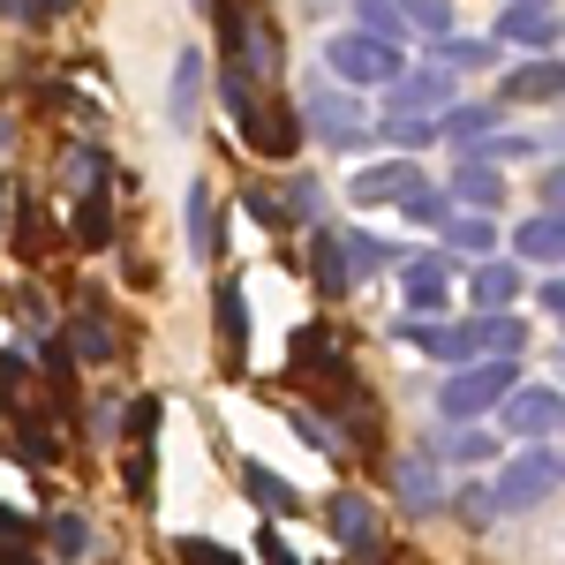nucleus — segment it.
I'll list each match as a JSON object with an SVG mask.
<instances>
[{
  "label": "nucleus",
  "mask_w": 565,
  "mask_h": 565,
  "mask_svg": "<svg viewBox=\"0 0 565 565\" xmlns=\"http://www.w3.org/2000/svg\"><path fill=\"white\" fill-rule=\"evenodd\" d=\"M196 98H204V53H181V61H174V98H167L181 129L196 121Z\"/></svg>",
  "instance_id": "obj_21"
},
{
  "label": "nucleus",
  "mask_w": 565,
  "mask_h": 565,
  "mask_svg": "<svg viewBox=\"0 0 565 565\" xmlns=\"http://www.w3.org/2000/svg\"><path fill=\"white\" fill-rule=\"evenodd\" d=\"M249 212H257L264 226H295V218H287V204H279V189H249Z\"/></svg>",
  "instance_id": "obj_34"
},
{
  "label": "nucleus",
  "mask_w": 565,
  "mask_h": 565,
  "mask_svg": "<svg viewBox=\"0 0 565 565\" xmlns=\"http://www.w3.org/2000/svg\"><path fill=\"white\" fill-rule=\"evenodd\" d=\"M61 174L76 181V189H106V174H114V159H106V143H68Z\"/></svg>",
  "instance_id": "obj_24"
},
{
  "label": "nucleus",
  "mask_w": 565,
  "mask_h": 565,
  "mask_svg": "<svg viewBox=\"0 0 565 565\" xmlns=\"http://www.w3.org/2000/svg\"><path fill=\"white\" fill-rule=\"evenodd\" d=\"M61 8H68V0H31V15H61Z\"/></svg>",
  "instance_id": "obj_43"
},
{
  "label": "nucleus",
  "mask_w": 565,
  "mask_h": 565,
  "mask_svg": "<svg viewBox=\"0 0 565 565\" xmlns=\"http://www.w3.org/2000/svg\"><path fill=\"white\" fill-rule=\"evenodd\" d=\"M452 196H460V204H476V212L490 218L498 204H505V181H498V167H490V159H460V174H452Z\"/></svg>",
  "instance_id": "obj_15"
},
{
  "label": "nucleus",
  "mask_w": 565,
  "mask_h": 565,
  "mask_svg": "<svg viewBox=\"0 0 565 565\" xmlns=\"http://www.w3.org/2000/svg\"><path fill=\"white\" fill-rule=\"evenodd\" d=\"M445 242H452V249H468V257H490V249H498V226H490L482 212H468V218H452V226H445Z\"/></svg>",
  "instance_id": "obj_26"
},
{
  "label": "nucleus",
  "mask_w": 565,
  "mask_h": 565,
  "mask_svg": "<svg viewBox=\"0 0 565 565\" xmlns=\"http://www.w3.org/2000/svg\"><path fill=\"white\" fill-rule=\"evenodd\" d=\"M324 68L348 76V84H399V45L370 39V31H340L324 45Z\"/></svg>",
  "instance_id": "obj_2"
},
{
  "label": "nucleus",
  "mask_w": 565,
  "mask_h": 565,
  "mask_svg": "<svg viewBox=\"0 0 565 565\" xmlns=\"http://www.w3.org/2000/svg\"><path fill=\"white\" fill-rule=\"evenodd\" d=\"M445 61H452V68H476L482 45H476V39H445Z\"/></svg>",
  "instance_id": "obj_38"
},
{
  "label": "nucleus",
  "mask_w": 565,
  "mask_h": 565,
  "mask_svg": "<svg viewBox=\"0 0 565 565\" xmlns=\"http://www.w3.org/2000/svg\"><path fill=\"white\" fill-rule=\"evenodd\" d=\"M505 385H513V354H498V362H468L452 385L437 392V407H445L452 423H476V415H490V407L505 399Z\"/></svg>",
  "instance_id": "obj_3"
},
{
  "label": "nucleus",
  "mask_w": 565,
  "mask_h": 565,
  "mask_svg": "<svg viewBox=\"0 0 565 565\" xmlns=\"http://www.w3.org/2000/svg\"><path fill=\"white\" fill-rule=\"evenodd\" d=\"M68 348H76V362H106V354H114V317H106V302H84V309H76Z\"/></svg>",
  "instance_id": "obj_18"
},
{
  "label": "nucleus",
  "mask_w": 565,
  "mask_h": 565,
  "mask_svg": "<svg viewBox=\"0 0 565 565\" xmlns=\"http://www.w3.org/2000/svg\"><path fill=\"white\" fill-rule=\"evenodd\" d=\"M513 249H521V264H565V212H535V218H521Z\"/></svg>",
  "instance_id": "obj_13"
},
{
  "label": "nucleus",
  "mask_w": 565,
  "mask_h": 565,
  "mask_svg": "<svg viewBox=\"0 0 565 565\" xmlns=\"http://www.w3.org/2000/svg\"><path fill=\"white\" fill-rule=\"evenodd\" d=\"M242 490L257 498L264 513H295V505H302V498H295V482H279V476H271V468H257V460L242 468Z\"/></svg>",
  "instance_id": "obj_23"
},
{
  "label": "nucleus",
  "mask_w": 565,
  "mask_h": 565,
  "mask_svg": "<svg viewBox=\"0 0 565 565\" xmlns=\"http://www.w3.org/2000/svg\"><path fill=\"white\" fill-rule=\"evenodd\" d=\"M551 482H558V460L551 452H527V460H513L505 476H498V513H527V505H543L551 498Z\"/></svg>",
  "instance_id": "obj_5"
},
{
  "label": "nucleus",
  "mask_w": 565,
  "mask_h": 565,
  "mask_svg": "<svg viewBox=\"0 0 565 565\" xmlns=\"http://www.w3.org/2000/svg\"><path fill=\"white\" fill-rule=\"evenodd\" d=\"M399 295H407V309H445V264L437 257H407L399 264Z\"/></svg>",
  "instance_id": "obj_16"
},
{
  "label": "nucleus",
  "mask_w": 565,
  "mask_h": 565,
  "mask_svg": "<svg viewBox=\"0 0 565 565\" xmlns=\"http://www.w3.org/2000/svg\"><path fill=\"white\" fill-rule=\"evenodd\" d=\"M558 370H565V362H558Z\"/></svg>",
  "instance_id": "obj_45"
},
{
  "label": "nucleus",
  "mask_w": 565,
  "mask_h": 565,
  "mask_svg": "<svg viewBox=\"0 0 565 565\" xmlns=\"http://www.w3.org/2000/svg\"><path fill=\"white\" fill-rule=\"evenodd\" d=\"M45 543H53L61 565H84L90 558V521L84 513H53V521H45Z\"/></svg>",
  "instance_id": "obj_20"
},
{
  "label": "nucleus",
  "mask_w": 565,
  "mask_h": 565,
  "mask_svg": "<svg viewBox=\"0 0 565 565\" xmlns=\"http://www.w3.org/2000/svg\"><path fill=\"white\" fill-rule=\"evenodd\" d=\"M543 309H558V317H565V279H551V287H543Z\"/></svg>",
  "instance_id": "obj_41"
},
{
  "label": "nucleus",
  "mask_w": 565,
  "mask_h": 565,
  "mask_svg": "<svg viewBox=\"0 0 565 565\" xmlns=\"http://www.w3.org/2000/svg\"><path fill=\"white\" fill-rule=\"evenodd\" d=\"M392 498H399L407 513H430V505H445V476H437L430 452H407V460H392Z\"/></svg>",
  "instance_id": "obj_8"
},
{
  "label": "nucleus",
  "mask_w": 565,
  "mask_h": 565,
  "mask_svg": "<svg viewBox=\"0 0 565 565\" xmlns=\"http://www.w3.org/2000/svg\"><path fill=\"white\" fill-rule=\"evenodd\" d=\"M558 15H551V0H513L505 15H498V39L505 45H535V53H551L558 45Z\"/></svg>",
  "instance_id": "obj_9"
},
{
  "label": "nucleus",
  "mask_w": 565,
  "mask_h": 565,
  "mask_svg": "<svg viewBox=\"0 0 565 565\" xmlns=\"http://www.w3.org/2000/svg\"><path fill=\"white\" fill-rule=\"evenodd\" d=\"M332 535L348 543L354 558H377V521H370V498L340 490V498H332Z\"/></svg>",
  "instance_id": "obj_12"
},
{
  "label": "nucleus",
  "mask_w": 565,
  "mask_h": 565,
  "mask_svg": "<svg viewBox=\"0 0 565 565\" xmlns=\"http://www.w3.org/2000/svg\"><path fill=\"white\" fill-rule=\"evenodd\" d=\"M159 437V399H136L129 407V445H151Z\"/></svg>",
  "instance_id": "obj_32"
},
{
  "label": "nucleus",
  "mask_w": 565,
  "mask_h": 565,
  "mask_svg": "<svg viewBox=\"0 0 565 565\" xmlns=\"http://www.w3.org/2000/svg\"><path fill=\"white\" fill-rule=\"evenodd\" d=\"M302 121H309L317 136H324L332 151H362V143H370V121H362V106H354V98H340L332 84H309Z\"/></svg>",
  "instance_id": "obj_4"
},
{
  "label": "nucleus",
  "mask_w": 565,
  "mask_h": 565,
  "mask_svg": "<svg viewBox=\"0 0 565 565\" xmlns=\"http://www.w3.org/2000/svg\"><path fill=\"white\" fill-rule=\"evenodd\" d=\"M0 565H45L39 543H0Z\"/></svg>",
  "instance_id": "obj_39"
},
{
  "label": "nucleus",
  "mask_w": 565,
  "mask_h": 565,
  "mask_svg": "<svg viewBox=\"0 0 565 565\" xmlns=\"http://www.w3.org/2000/svg\"><path fill=\"white\" fill-rule=\"evenodd\" d=\"M445 76H437V68H415V76H399V84H392V114H399V121H407V114H430V106H445Z\"/></svg>",
  "instance_id": "obj_19"
},
{
  "label": "nucleus",
  "mask_w": 565,
  "mask_h": 565,
  "mask_svg": "<svg viewBox=\"0 0 565 565\" xmlns=\"http://www.w3.org/2000/svg\"><path fill=\"white\" fill-rule=\"evenodd\" d=\"M385 136H392V143H407V151H423V143H430V121H399V114H392Z\"/></svg>",
  "instance_id": "obj_35"
},
{
  "label": "nucleus",
  "mask_w": 565,
  "mask_h": 565,
  "mask_svg": "<svg viewBox=\"0 0 565 565\" xmlns=\"http://www.w3.org/2000/svg\"><path fill=\"white\" fill-rule=\"evenodd\" d=\"M407 196H423V174L407 167V159H385V167H362L348 181V204H407Z\"/></svg>",
  "instance_id": "obj_6"
},
{
  "label": "nucleus",
  "mask_w": 565,
  "mask_h": 565,
  "mask_svg": "<svg viewBox=\"0 0 565 565\" xmlns=\"http://www.w3.org/2000/svg\"><path fill=\"white\" fill-rule=\"evenodd\" d=\"M309 257H317V287H324V295H348L354 279H362L354 257H348V234H332V226L317 234V249H309Z\"/></svg>",
  "instance_id": "obj_17"
},
{
  "label": "nucleus",
  "mask_w": 565,
  "mask_h": 565,
  "mask_svg": "<svg viewBox=\"0 0 565 565\" xmlns=\"http://www.w3.org/2000/svg\"><path fill=\"white\" fill-rule=\"evenodd\" d=\"M234 129H242V143H249L257 159H271V167H287V159L302 151V114H295L279 90H257V106H249Z\"/></svg>",
  "instance_id": "obj_1"
},
{
  "label": "nucleus",
  "mask_w": 565,
  "mask_h": 565,
  "mask_svg": "<svg viewBox=\"0 0 565 565\" xmlns=\"http://www.w3.org/2000/svg\"><path fill=\"white\" fill-rule=\"evenodd\" d=\"M445 129H452V143H460V151H468V136H490V129H498V106H452V114H445Z\"/></svg>",
  "instance_id": "obj_27"
},
{
  "label": "nucleus",
  "mask_w": 565,
  "mask_h": 565,
  "mask_svg": "<svg viewBox=\"0 0 565 565\" xmlns=\"http://www.w3.org/2000/svg\"><path fill=\"white\" fill-rule=\"evenodd\" d=\"M0 218H8V181H0Z\"/></svg>",
  "instance_id": "obj_44"
},
{
  "label": "nucleus",
  "mask_w": 565,
  "mask_h": 565,
  "mask_svg": "<svg viewBox=\"0 0 565 565\" xmlns=\"http://www.w3.org/2000/svg\"><path fill=\"white\" fill-rule=\"evenodd\" d=\"M399 212L415 218V226H452V212H445V196H437V189H423V196H407Z\"/></svg>",
  "instance_id": "obj_30"
},
{
  "label": "nucleus",
  "mask_w": 565,
  "mask_h": 565,
  "mask_svg": "<svg viewBox=\"0 0 565 565\" xmlns=\"http://www.w3.org/2000/svg\"><path fill=\"white\" fill-rule=\"evenodd\" d=\"M521 287H527V279H521V264H476V271H468V302L490 309V317L513 302Z\"/></svg>",
  "instance_id": "obj_14"
},
{
  "label": "nucleus",
  "mask_w": 565,
  "mask_h": 565,
  "mask_svg": "<svg viewBox=\"0 0 565 565\" xmlns=\"http://www.w3.org/2000/svg\"><path fill=\"white\" fill-rule=\"evenodd\" d=\"M106 234H114V196H106V189H84V196H76V242L98 249Z\"/></svg>",
  "instance_id": "obj_22"
},
{
  "label": "nucleus",
  "mask_w": 565,
  "mask_h": 565,
  "mask_svg": "<svg viewBox=\"0 0 565 565\" xmlns=\"http://www.w3.org/2000/svg\"><path fill=\"white\" fill-rule=\"evenodd\" d=\"M212 317H218V354H226V370L242 377V370H249V302H242V287H234V279H218Z\"/></svg>",
  "instance_id": "obj_7"
},
{
  "label": "nucleus",
  "mask_w": 565,
  "mask_h": 565,
  "mask_svg": "<svg viewBox=\"0 0 565 565\" xmlns=\"http://www.w3.org/2000/svg\"><path fill=\"white\" fill-rule=\"evenodd\" d=\"M452 505H460V521H468V527H482L490 513H498V498H490V490H460Z\"/></svg>",
  "instance_id": "obj_33"
},
{
  "label": "nucleus",
  "mask_w": 565,
  "mask_h": 565,
  "mask_svg": "<svg viewBox=\"0 0 565 565\" xmlns=\"http://www.w3.org/2000/svg\"><path fill=\"white\" fill-rule=\"evenodd\" d=\"M279 204H287V218H295V226H302V218H317V204H324V196H317V181H309V174H287V181H279Z\"/></svg>",
  "instance_id": "obj_28"
},
{
  "label": "nucleus",
  "mask_w": 565,
  "mask_h": 565,
  "mask_svg": "<svg viewBox=\"0 0 565 565\" xmlns=\"http://www.w3.org/2000/svg\"><path fill=\"white\" fill-rule=\"evenodd\" d=\"M264 565H302V558H295V551H287L279 535H264Z\"/></svg>",
  "instance_id": "obj_40"
},
{
  "label": "nucleus",
  "mask_w": 565,
  "mask_h": 565,
  "mask_svg": "<svg viewBox=\"0 0 565 565\" xmlns=\"http://www.w3.org/2000/svg\"><path fill=\"white\" fill-rule=\"evenodd\" d=\"M490 452H498V437H482L476 423H468V430H460L452 445H445V460H490Z\"/></svg>",
  "instance_id": "obj_31"
},
{
  "label": "nucleus",
  "mask_w": 565,
  "mask_h": 565,
  "mask_svg": "<svg viewBox=\"0 0 565 565\" xmlns=\"http://www.w3.org/2000/svg\"><path fill=\"white\" fill-rule=\"evenodd\" d=\"M399 15H415L423 31H445V0H399Z\"/></svg>",
  "instance_id": "obj_37"
},
{
  "label": "nucleus",
  "mask_w": 565,
  "mask_h": 565,
  "mask_svg": "<svg viewBox=\"0 0 565 565\" xmlns=\"http://www.w3.org/2000/svg\"><path fill=\"white\" fill-rule=\"evenodd\" d=\"M482 324H490V354H513V348H521V324H513V317H482Z\"/></svg>",
  "instance_id": "obj_36"
},
{
  "label": "nucleus",
  "mask_w": 565,
  "mask_h": 565,
  "mask_svg": "<svg viewBox=\"0 0 565 565\" xmlns=\"http://www.w3.org/2000/svg\"><path fill=\"white\" fill-rule=\"evenodd\" d=\"M174 558H181V565H242L234 551H226V543H218V535H181Z\"/></svg>",
  "instance_id": "obj_29"
},
{
  "label": "nucleus",
  "mask_w": 565,
  "mask_h": 565,
  "mask_svg": "<svg viewBox=\"0 0 565 565\" xmlns=\"http://www.w3.org/2000/svg\"><path fill=\"white\" fill-rule=\"evenodd\" d=\"M543 196H551V204H565V167H558L551 181H543Z\"/></svg>",
  "instance_id": "obj_42"
},
{
  "label": "nucleus",
  "mask_w": 565,
  "mask_h": 565,
  "mask_svg": "<svg viewBox=\"0 0 565 565\" xmlns=\"http://www.w3.org/2000/svg\"><path fill=\"white\" fill-rule=\"evenodd\" d=\"M505 98L513 106H565V61H521L505 76Z\"/></svg>",
  "instance_id": "obj_10"
},
{
  "label": "nucleus",
  "mask_w": 565,
  "mask_h": 565,
  "mask_svg": "<svg viewBox=\"0 0 565 565\" xmlns=\"http://www.w3.org/2000/svg\"><path fill=\"white\" fill-rule=\"evenodd\" d=\"M505 423L521 437H543V430H558L565 423V407H558V392L551 385H527V392H505Z\"/></svg>",
  "instance_id": "obj_11"
},
{
  "label": "nucleus",
  "mask_w": 565,
  "mask_h": 565,
  "mask_svg": "<svg viewBox=\"0 0 565 565\" xmlns=\"http://www.w3.org/2000/svg\"><path fill=\"white\" fill-rule=\"evenodd\" d=\"M189 234H196V257H218V196L212 189H189Z\"/></svg>",
  "instance_id": "obj_25"
}]
</instances>
